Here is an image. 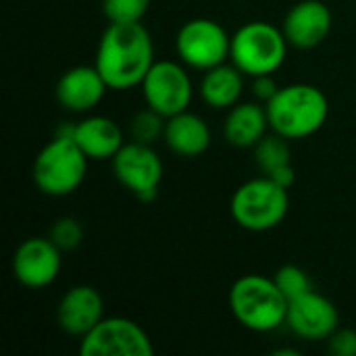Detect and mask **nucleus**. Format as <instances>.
<instances>
[{"mask_svg": "<svg viewBox=\"0 0 356 356\" xmlns=\"http://www.w3.org/2000/svg\"><path fill=\"white\" fill-rule=\"evenodd\" d=\"M334 25L332 10L321 0L296 2L284 19V35L290 46L298 50H311L323 44Z\"/></svg>", "mask_w": 356, "mask_h": 356, "instance_id": "2eb2a0df", "label": "nucleus"}, {"mask_svg": "<svg viewBox=\"0 0 356 356\" xmlns=\"http://www.w3.org/2000/svg\"><path fill=\"white\" fill-rule=\"evenodd\" d=\"M73 140L90 161H111L125 144V134L111 117L90 115L75 123Z\"/></svg>", "mask_w": 356, "mask_h": 356, "instance_id": "dca6fc26", "label": "nucleus"}, {"mask_svg": "<svg viewBox=\"0 0 356 356\" xmlns=\"http://www.w3.org/2000/svg\"><path fill=\"white\" fill-rule=\"evenodd\" d=\"M327 350L334 356H356V330L338 327L327 340Z\"/></svg>", "mask_w": 356, "mask_h": 356, "instance_id": "393cba45", "label": "nucleus"}, {"mask_svg": "<svg viewBox=\"0 0 356 356\" xmlns=\"http://www.w3.org/2000/svg\"><path fill=\"white\" fill-rule=\"evenodd\" d=\"M152 0H102V13L108 23H136L148 13Z\"/></svg>", "mask_w": 356, "mask_h": 356, "instance_id": "5701e85b", "label": "nucleus"}, {"mask_svg": "<svg viewBox=\"0 0 356 356\" xmlns=\"http://www.w3.org/2000/svg\"><path fill=\"white\" fill-rule=\"evenodd\" d=\"M10 269L21 286L29 290L48 288L63 269V250L48 236L27 238L15 248Z\"/></svg>", "mask_w": 356, "mask_h": 356, "instance_id": "9b49d317", "label": "nucleus"}, {"mask_svg": "<svg viewBox=\"0 0 356 356\" xmlns=\"http://www.w3.org/2000/svg\"><path fill=\"white\" fill-rule=\"evenodd\" d=\"M273 282L277 284V288L284 292V296L288 300H294L307 292L313 290V282L309 277V273L298 267V265H284L275 271Z\"/></svg>", "mask_w": 356, "mask_h": 356, "instance_id": "4be33fe9", "label": "nucleus"}, {"mask_svg": "<svg viewBox=\"0 0 356 356\" xmlns=\"http://www.w3.org/2000/svg\"><path fill=\"white\" fill-rule=\"evenodd\" d=\"M108 86L96 65H77L67 69L54 88L56 102L69 113H90L106 96Z\"/></svg>", "mask_w": 356, "mask_h": 356, "instance_id": "4468645a", "label": "nucleus"}, {"mask_svg": "<svg viewBox=\"0 0 356 356\" xmlns=\"http://www.w3.org/2000/svg\"><path fill=\"white\" fill-rule=\"evenodd\" d=\"M94 65L108 90L125 92L140 86L154 65V44L150 31L142 25V21L108 23L100 35Z\"/></svg>", "mask_w": 356, "mask_h": 356, "instance_id": "f257e3e1", "label": "nucleus"}, {"mask_svg": "<svg viewBox=\"0 0 356 356\" xmlns=\"http://www.w3.org/2000/svg\"><path fill=\"white\" fill-rule=\"evenodd\" d=\"M229 211L234 221L246 232L263 234L275 229L290 211L288 188L267 175L248 179L234 192Z\"/></svg>", "mask_w": 356, "mask_h": 356, "instance_id": "423d86ee", "label": "nucleus"}, {"mask_svg": "<svg viewBox=\"0 0 356 356\" xmlns=\"http://www.w3.org/2000/svg\"><path fill=\"white\" fill-rule=\"evenodd\" d=\"M165 125H167V117H163L154 108L146 106L131 117L129 129H127L129 140L142 142V144H154L156 140H163Z\"/></svg>", "mask_w": 356, "mask_h": 356, "instance_id": "412c9836", "label": "nucleus"}, {"mask_svg": "<svg viewBox=\"0 0 356 356\" xmlns=\"http://www.w3.org/2000/svg\"><path fill=\"white\" fill-rule=\"evenodd\" d=\"M90 159L71 136H54L33 159L31 179L35 188L52 198L73 194L86 179Z\"/></svg>", "mask_w": 356, "mask_h": 356, "instance_id": "20e7f679", "label": "nucleus"}, {"mask_svg": "<svg viewBox=\"0 0 356 356\" xmlns=\"http://www.w3.org/2000/svg\"><path fill=\"white\" fill-rule=\"evenodd\" d=\"M280 86L275 83L273 75H259V77H252V94H254V100L267 104L275 94H277Z\"/></svg>", "mask_w": 356, "mask_h": 356, "instance_id": "a878e982", "label": "nucleus"}, {"mask_svg": "<svg viewBox=\"0 0 356 356\" xmlns=\"http://www.w3.org/2000/svg\"><path fill=\"white\" fill-rule=\"evenodd\" d=\"M177 58L196 71H209L229 60L232 35L215 19L196 17L186 21L175 35Z\"/></svg>", "mask_w": 356, "mask_h": 356, "instance_id": "0eeeda50", "label": "nucleus"}, {"mask_svg": "<svg viewBox=\"0 0 356 356\" xmlns=\"http://www.w3.org/2000/svg\"><path fill=\"white\" fill-rule=\"evenodd\" d=\"M163 140L173 154L181 159H196L209 150L213 134L200 115L184 111L167 119Z\"/></svg>", "mask_w": 356, "mask_h": 356, "instance_id": "f3484780", "label": "nucleus"}, {"mask_svg": "<svg viewBox=\"0 0 356 356\" xmlns=\"http://www.w3.org/2000/svg\"><path fill=\"white\" fill-rule=\"evenodd\" d=\"M288 40L284 29L267 21H250L232 35L229 60L246 75H273L288 56Z\"/></svg>", "mask_w": 356, "mask_h": 356, "instance_id": "39448f33", "label": "nucleus"}, {"mask_svg": "<svg viewBox=\"0 0 356 356\" xmlns=\"http://www.w3.org/2000/svg\"><path fill=\"white\" fill-rule=\"evenodd\" d=\"M267 129H271V125L263 102H238L227 111L223 138L234 148H254L267 136Z\"/></svg>", "mask_w": 356, "mask_h": 356, "instance_id": "a211bd4d", "label": "nucleus"}, {"mask_svg": "<svg viewBox=\"0 0 356 356\" xmlns=\"http://www.w3.org/2000/svg\"><path fill=\"white\" fill-rule=\"evenodd\" d=\"M267 177H271L273 181H277L280 186H284V188H292L294 186V181H296V171H294V167L292 165H286V167H282V169H277V171H273L271 175H267Z\"/></svg>", "mask_w": 356, "mask_h": 356, "instance_id": "bb28decb", "label": "nucleus"}, {"mask_svg": "<svg viewBox=\"0 0 356 356\" xmlns=\"http://www.w3.org/2000/svg\"><path fill=\"white\" fill-rule=\"evenodd\" d=\"M152 340L134 319L104 317L79 340L81 356H152Z\"/></svg>", "mask_w": 356, "mask_h": 356, "instance_id": "9d476101", "label": "nucleus"}, {"mask_svg": "<svg viewBox=\"0 0 356 356\" xmlns=\"http://www.w3.org/2000/svg\"><path fill=\"white\" fill-rule=\"evenodd\" d=\"M286 325L300 340L325 342L340 327V313L327 296L311 290L290 300Z\"/></svg>", "mask_w": 356, "mask_h": 356, "instance_id": "f8f14e48", "label": "nucleus"}, {"mask_svg": "<svg viewBox=\"0 0 356 356\" xmlns=\"http://www.w3.org/2000/svg\"><path fill=\"white\" fill-rule=\"evenodd\" d=\"M244 73L229 60L204 71L200 79V98L207 106L229 111L240 102L244 92Z\"/></svg>", "mask_w": 356, "mask_h": 356, "instance_id": "6ab92c4d", "label": "nucleus"}, {"mask_svg": "<svg viewBox=\"0 0 356 356\" xmlns=\"http://www.w3.org/2000/svg\"><path fill=\"white\" fill-rule=\"evenodd\" d=\"M104 319V298L88 284L73 286L63 294L56 307L58 327L73 338H83Z\"/></svg>", "mask_w": 356, "mask_h": 356, "instance_id": "ddd939ff", "label": "nucleus"}, {"mask_svg": "<svg viewBox=\"0 0 356 356\" xmlns=\"http://www.w3.org/2000/svg\"><path fill=\"white\" fill-rule=\"evenodd\" d=\"M140 88L146 106L167 119L188 111L194 98V83L181 60H154Z\"/></svg>", "mask_w": 356, "mask_h": 356, "instance_id": "6e6552de", "label": "nucleus"}, {"mask_svg": "<svg viewBox=\"0 0 356 356\" xmlns=\"http://www.w3.org/2000/svg\"><path fill=\"white\" fill-rule=\"evenodd\" d=\"M48 238L63 252H71V250L79 248V244L83 242V225L75 217H60L50 225Z\"/></svg>", "mask_w": 356, "mask_h": 356, "instance_id": "b1692460", "label": "nucleus"}, {"mask_svg": "<svg viewBox=\"0 0 356 356\" xmlns=\"http://www.w3.org/2000/svg\"><path fill=\"white\" fill-rule=\"evenodd\" d=\"M271 131L286 140H305L317 134L330 117V100L313 83H290L265 104Z\"/></svg>", "mask_w": 356, "mask_h": 356, "instance_id": "f03ea898", "label": "nucleus"}, {"mask_svg": "<svg viewBox=\"0 0 356 356\" xmlns=\"http://www.w3.org/2000/svg\"><path fill=\"white\" fill-rule=\"evenodd\" d=\"M227 300L234 319L254 334H269L286 323L290 300L277 288L273 277L259 273L242 275L229 288Z\"/></svg>", "mask_w": 356, "mask_h": 356, "instance_id": "7ed1b4c3", "label": "nucleus"}, {"mask_svg": "<svg viewBox=\"0 0 356 356\" xmlns=\"http://www.w3.org/2000/svg\"><path fill=\"white\" fill-rule=\"evenodd\" d=\"M254 163L263 175H271L273 171H277L286 165H292V152H290L288 140L275 131L267 134L254 146Z\"/></svg>", "mask_w": 356, "mask_h": 356, "instance_id": "aec40b11", "label": "nucleus"}, {"mask_svg": "<svg viewBox=\"0 0 356 356\" xmlns=\"http://www.w3.org/2000/svg\"><path fill=\"white\" fill-rule=\"evenodd\" d=\"M115 179L138 200L150 202L156 198L161 181H163V161L152 144L142 142H125L121 150L111 159Z\"/></svg>", "mask_w": 356, "mask_h": 356, "instance_id": "1a4fd4ad", "label": "nucleus"}]
</instances>
